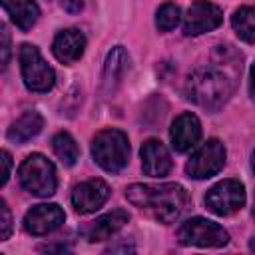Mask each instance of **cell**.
Instances as JSON below:
<instances>
[{"mask_svg": "<svg viewBox=\"0 0 255 255\" xmlns=\"http://www.w3.org/2000/svg\"><path fill=\"white\" fill-rule=\"evenodd\" d=\"M205 205L215 215H221V217L233 215L245 205V185L233 177L223 179L207 191Z\"/></svg>", "mask_w": 255, "mask_h": 255, "instance_id": "52a82bcc", "label": "cell"}, {"mask_svg": "<svg viewBox=\"0 0 255 255\" xmlns=\"http://www.w3.org/2000/svg\"><path fill=\"white\" fill-rule=\"evenodd\" d=\"M92 155H94V161L102 169H106L110 173L122 171L129 157L128 135L116 128L98 131L96 137L92 139Z\"/></svg>", "mask_w": 255, "mask_h": 255, "instance_id": "3957f363", "label": "cell"}, {"mask_svg": "<svg viewBox=\"0 0 255 255\" xmlns=\"http://www.w3.org/2000/svg\"><path fill=\"white\" fill-rule=\"evenodd\" d=\"M235 82L227 72H223L217 66H201L187 76L183 94L191 104L215 112L229 100Z\"/></svg>", "mask_w": 255, "mask_h": 255, "instance_id": "7a4b0ae2", "label": "cell"}, {"mask_svg": "<svg viewBox=\"0 0 255 255\" xmlns=\"http://www.w3.org/2000/svg\"><path fill=\"white\" fill-rule=\"evenodd\" d=\"M141 169L149 177H163L171 169V157L159 139H147L141 145Z\"/></svg>", "mask_w": 255, "mask_h": 255, "instance_id": "4fadbf2b", "label": "cell"}, {"mask_svg": "<svg viewBox=\"0 0 255 255\" xmlns=\"http://www.w3.org/2000/svg\"><path fill=\"white\" fill-rule=\"evenodd\" d=\"M251 167H253V171H255V149H253V153H251Z\"/></svg>", "mask_w": 255, "mask_h": 255, "instance_id": "4316f807", "label": "cell"}, {"mask_svg": "<svg viewBox=\"0 0 255 255\" xmlns=\"http://www.w3.org/2000/svg\"><path fill=\"white\" fill-rule=\"evenodd\" d=\"M249 90H251V96L255 98V64L251 66V84H249Z\"/></svg>", "mask_w": 255, "mask_h": 255, "instance_id": "484cf974", "label": "cell"}, {"mask_svg": "<svg viewBox=\"0 0 255 255\" xmlns=\"http://www.w3.org/2000/svg\"><path fill=\"white\" fill-rule=\"evenodd\" d=\"M12 233V215H10V209L6 205V201L2 199L0 201V239L6 241Z\"/></svg>", "mask_w": 255, "mask_h": 255, "instance_id": "7402d4cb", "label": "cell"}, {"mask_svg": "<svg viewBox=\"0 0 255 255\" xmlns=\"http://www.w3.org/2000/svg\"><path fill=\"white\" fill-rule=\"evenodd\" d=\"M84 48H86V38L76 28H66V30L58 32V36L54 38V44H52V52H54L56 60L62 64L78 62L84 54Z\"/></svg>", "mask_w": 255, "mask_h": 255, "instance_id": "5bb4252c", "label": "cell"}, {"mask_svg": "<svg viewBox=\"0 0 255 255\" xmlns=\"http://www.w3.org/2000/svg\"><path fill=\"white\" fill-rule=\"evenodd\" d=\"M129 58L124 46H116L110 50L106 64H104V74H102V92L104 94H114L118 86L122 84V78L128 70Z\"/></svg>", "mask_w": 255, "mask_h": 255, "instance_id": "2e32d148", "label": "cell"}, {"mask_svg": "<svg viewBox=\"0 0 255 255\" xmlns=\"http://www.w3.org/2000/svg\"><path fill=\"white\" fill-rule=\"evenodd\" d=\"M10 167H12V157H10V153L4 149V151H2V185H6V183H8Z\"/></svg>", "mask_w": 255, "mask_h": 255, "instance_id": "cb8c5ba5", "label": "cell"}, {"mask_svg": "<svg viewBox=\"0 0 255 255\" xmlns=\"http://www.w3.org/2000/svg\"><path fill=\"white\" fill-rule=\"evenodd\" d=\"M231 26L243 42H255V6H241L235 10Z\"/></svg>", "mask_w": 255, "mask_h": 255, "instance_id": "d6986e66", "label": "cell"}, {"mask_svg": "<svg viewBox=\"0 0 255 255\" xmlns=\"http://www.w3.org/2000/svg\"><path fill=\"white\" fill-rule=\"evenodd\" d=\"M64 10H68L70 14H76V12H80L82 10V4H84V0H56Z\"/></svg>", "mask_w": 255, "mask_h": 255, "instance_id": "d4e9b609", "label": "cell"}, {"mask_svg": "<svg viewBox=\"0 0 255 255\" xmlns=\"http://www.w3.org/2000/svg\"><path fill=\"white\" fill-rule=\"evenodd\" d=\"M108 197H110V185L100 177L86 179V181L78 183L70 195L72 205L80 215L94 213L108 201Z\"/></svg>", "mask_w": 255, "mask_h": 255, "instance_id": "30bf717a", "label": "cell"}, {"mask_svg": "<svg viewBox=\"0 0 255 255\" xmlns=\"http://www.w3.org/2000/svg\"><path fill=\"white\" fill-rule=\"evenodd\" d=\"M2 6L8 12L10 20L22 32H28L40 16V8H38L36 0H2Z\"/></svg>", "mask_w": 255, "mask_h": 255, "instance_id": "ac0fdd59", "label": "cell"}, {"mask_svg": "<svg viewBox=\"0 0 255 255\" xmlns=\"http://www.w3.org/2000/svg\"><path fill=\"white\" fill-rule=\"evenodd\" d=\"M225 165V147L219 139H207L185 163V173L193 179H207Z\"/></svg>", "mask_w": 255, "mask_h": 255, "instance_id": "ba28073f", "label": "cell"}, {"mask_svg": "<svg viewBox=\"0 0 255 255\" xmlns=\"http://www.w3.org/2000/svg\"><path fill=\"white\" fill-rule=\"evenodd\" d=\"M126 199L159 223H173L189 207V193L179 183H133L126 189Z\"/></svg>", "mask_w": 255, "mask_h": 255, "instance_id": "6da1fadb", "label": "cell"}, {"mask_svg": "<svg viewBox=\"0 0 255 255\" xmlns=\"http://www.w3.org/2000/svg\"><path fill=\"white\" fill-rule=\"evenodd\" d=\"M223 22V12L217 4L207 0H195L183 18V32L187 36H199L215 30Z\"/></svg>", "mask_w": 255, "mask_h": 255, "instance_id": "9c48e42d", "label": "cell"}, {"mask_svg": "<svg viewBox=\"0 0 255 255\" xmlns=\"http://www.w3.org/2000/svg\"><path fill=\"white\" fill-rule=\"evenodd\" d=\"M177 241L181 245L195 247H223L229 241V233L215 221L205 217H191L179 225Z\"/></svg>", "mask_w": 255, "mask_h": 255, "instance_id": "8992f818", "label": "cell"}, {"mask_svg": "<svg viewBox=\"0 0 255 255\" xmlns=\"http://www.w3.org/2000/svg\"><path fill=\"white\" fill-rule=\"evenodd\" d=\"M66 215L56 203H40L34 205L24 215V229L30 235H48L64 223Z\"/></svg>", "mask_w": 255, "mask_h": 255, "instance_id": "8fae6325", "label": "cell"}, {"mask_svg": "<svg viewBox=\"0 0 255 255\" xmlns=\"http://www.w3.org/2000/svg\"><path fill=\"white\" fill-rule=\"evenodd\" d=\"M129 221V213L126 209H112L108 213H104L102 217H98L96 221H92L86 229L84 235L88 241L96 243V241H106L112 235H116L126 223Z\"/></svg>", "mask_w": 255, "mask_h": 255, "instance_id": "9a60e30c", "label": "cell"}, {"mask_svg": "<svg viewBox=\"0 0 255 255\" xmlns=\"http://www.w3.org/2000/svg\"><path fill=\"white\" fill-rule=\"evenodd\" d=\"M44 128V118L40 112L36 110H28L24 112L10 128H8V139L14 143H24L32 137H36Z\"/></svg>", "mask_w": 255, "mask_h": 255, "instance_id": "e0dca14e", "label": "cell"}, {"mask_svg": "<svg viewBox=\"0 0 255 255\" xmlns=\"http://www.w3.org/2000/svg\"><path fill=\"white\" fill-rule=\"evenodd\" d=\"M0 36H2V66H6L10 60V34L6 24L0 26Z\"/></svg>", "mask_w": 255, "mask_h": 255, "instance_id": "603a6c76", "label": "cell"}, {"mask_svg": "<svg viewBox=\"0 0 255 255\" xmlns=\"http://www.w3.org/2000/svg\"><path fill=\"white\" fill-rule=\"evenodd\" d=\"M20 72L26 88L30 92H50L56 84V74L42 58L40 50L34 44H22L18 52Z\"/></svg>", "mask_w": 255, "mask_h": 255, "instance_id": "5b68a950", "label": "cell"}, {"mask_svg": "<svg viewBox=\"0 0 255 255\" xmlns=\"http://www.w3.org/2000/svg\"><path fill=\"white\" fill-rule=\"evenodd\" d=\"M179 20H181V10H179V6L173 4V2L161 4V6L157 8V12H155V26H157L159 32H169V30H173V28L179 24Z\"/></svg>", "mask_w": 255, "mask_h": 255, "instance_id": "44dd1931", "label": "cell"}, {"mask_svg": "<svg viewBox=\"0 0 255 255\" xmlns=\"http://www.w3.org/2000/svg\"><path fill=\"white\" fill-rule=\"evenodd\" d=\"M253 217H255V201H253Z\"/></svg>", "mask_w": 255, "mask_h": 255, "instance_id": "83f0119b", "label": "cell"}, {"mask_svg": "<svg viewBox=\"0 0 255 255\" xmlns=\"http://www.w3.org/2000/svg\"><path fill=\"white\" fill-rule=\"evenodd\" d=\"M18 179H20V185L28 193L38 195V197L52 195L58 185L54 163L48 157H44L42 153H30L22 161V165L18 169Z\"/></svg>", "mask_w": 255, "mask_h": 255, "instance_id": "277c9868", "label": "cell"}, {"mask_svg": "<svg viewBox=\"0 0 255 255\" xmlns=\"http://www.w3.org/2000/svg\"><path fill=\"white\" fill-rule=\"evenodd\" d=\"M52 149H54L56 157H58L64 165H68V167H72V165L78 161V157H80L78 143H76L74 137H72L70 133H66V131H60V133H56V135L52 137Z\"/></svg>", "mask_w": 255, "mask_h": 255, "instance_id": "ffe728a7", "label": "cell"}, {"mask_svg": "<svg viewBox=\"0 0 255 255\" xmlns=\"http://www.w3.org/2000/svg\"><path fill=\"white\" fill-rule=\"evenodd\" d=\"M199 137H201V124L195 114L185 112L173 120L171 129H169V139L175 151L191 149L199 141Z\"/></svg>", "mask_w": 255, "mask_h": 255, "instance_id": "7c38bea8", "label": "cell"}]
</instances>
